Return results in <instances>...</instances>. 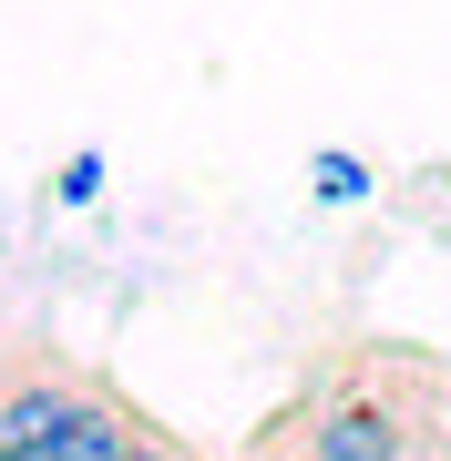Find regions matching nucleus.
Masks as SVG:
<instances>
[{
  "label": "nucleus",
  "mask_w": 451,
  "mask_h": 461,
  "mask_svg": "<svg viewBox=\"0 0 451 461\" xmlns=\"http://www.w3.org/2000/svg\"><path fill=\"white\" fill-rule=\"evenodd\" d=\"M83 400H93V369L51 359V348L11 359V379H0V461H51L62 430L83 420Z\"/></svg>",
  "instance_id": "obj_2"
},
{
  "label": "nucleus",
  "mask_w": 451,
  "mask_h": 461,
  "mask_svg": "<svg viewBox=\"0 0 451 461\" xmlns=\"http://www.w3.org/2000/svg\"><path fill=\"white\" fill-rule=\"evenodd\" d=\"M401 379H410V359H390V348H380L369 369L308 390L298 411H277L267 430H277V441H298V461H410V451H420V411L401 400Z\"/></svg>",
  "instance_id": "obj_1"
},
{
  "label": "nucleus",
  "mask_w": 451,
  "mask_h": 461,
  "mask_svg": "<svg viewBox=\"0 0 451 461\" xmlns=\"http://www.w3.org/2000/svg\"><path fill=\"white\" fill-rule=\"evenodd\" d=\"M51 195H62V205H93L103 195V154H72V165L51 175Z\"/></svg>",
  "instance_id": "obj_6"
},
{
  "label": "nucleus",
  "mask_w": 451,
  "mask_h": 461,
  "mask_svg": "<svg viewBox=\"0 0 451 461\" xmlns=\"http://www.w3.org/2000/svg\"><path fill=\"white\" fill-rule=\"evenodd\" d=\"M123 461H205V451H185L165 420H144V411H134V451H123Z\"/></svg>",
  "instance_id": "obj_5"
},
{
  "label": "nucleus",
  "mask_w": 451,
  "mask_h": 461,
  "mask_svg": "<svg viewBox=\"0 0 451 461\" xmlns=\"http://www.w3.org/2000/svg\"><path fill=\"white\" fill-rule=\"evenodd\" d=\"M123 451H134V400L93 369V400H83V420L62 430V451H51V461H123Z\"/></svg>",
  "instance_id": "obj_3"
},
{
  "label": "nucleus",
  "mask_w": 451,
  "mask_h": 461,
  "mask_svg": "<svg viewBox=\"0 0 451 461\" xmlns=\"http://www.w3.org/2000/svg\"><path fill=\"white\" fill-rule=\"evenodd\" d=\"M369 185H380V175H369L359 154H338V144H318V154H308V195H318V205H359Z\"/></svg>",
  "instance_id": "obj_4"
}]
</instances>
